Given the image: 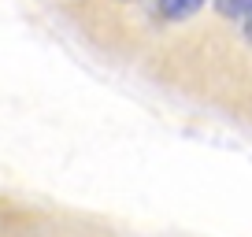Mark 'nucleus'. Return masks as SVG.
<instances>
[{
	"label": "nucleus",
	"instance_id": "7ed1b4c3",
	"mask_svg": "<svg viewBox=\"0 0 252 237\" xmlns=\"http://www.w3.org/2000/svg\"><path fill=\"white\" fill-rule=\"evenodd\" d=\"M245 37H249V41H252V15H249V19H245Z\"/></svg>",
	"mask_w": 252,
	"mask_h": 237
},
{
	"label": "nucleus",
	"instance_id": "f257e3e1",
	"mask_svg": "<svg viewBox=\"0 0 252 237\" xmlns=\"http://www.w3.org/2000/svg\"><path fill=\"white\" fill-rule=\"evenodd\" d=\"M200 8H204V0H159V15L167 23H182V19L197 15Z\"/></svg>",
	"mask_w": 252,
	"mask_h": 237
},
{
	"label": "nucleus",
	"instance_id": "f03ea898",
	"mask_svg": "<svg viewBox=\"0 0 252 237\" xmlns=\"http://www.w3.org/2000/svg\"><path fill=\"white\" fill-rule=\"evenodd\" d=\"M215 8H219V15H226V19H249L252 15V0H215Z\"/></svg>",
	"mask_w": 252,
	"mask_h": 237
}]
</instances>
